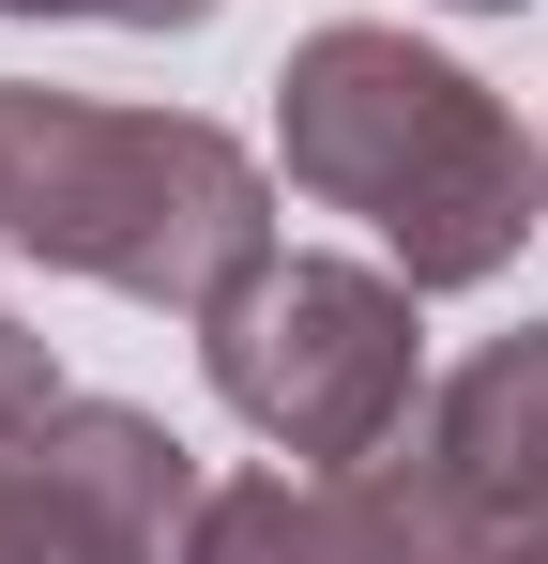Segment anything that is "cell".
Masks as SVG:
<instances>
[{
    "label": "cell",
    "instance_id": "6",
    "mask_svg": "<svg viewBox=\"0 0 548 564\" xmlns=\"http://www.w3.org/2000/svg\"><path fill=\"white\" fill-rule=\"evenodd\" d=\"M336 534H351V564H518V534L487 519V488L427 443V412H412L381 458L336 473Z\"/></svg>",
    "mask_w": 548,
    "mask_h": 564
},
{
    "label": "cell",
    "instance_id": "10",
    "mask_svg": "<svg viewBox=\"0 0 548 564\" xmlns=\"http://www.w3.org/2000/svg\"><path fill=\"white\" fill-rule=\"evenodd\" d=\"M442 15H518V0H442Z\"/></svg>",
    "mask_w": 548,
    "mask_h": 564
},
{
    "label": "cell",
    "instance_id": "3",
    "mask_svg": "<svg viewBox=\"0 0 548 564\" xmlns=\"http://www.w3.org/2000/svg\"><path fill=\"white\" fill-rule=\"evenodd\" d=\"M412 305L427 290L396 260H305V245H274L229 305H198V367H213V397L274 458L351 473V458H381L412 427V381H427L412 367Z\"/></svg>",
    "mask_w": 548,
    "mask_h": 564
},
{
    "label": "cell",
    "instance_id": "12",
    "mask_svg": "<svg viewBox=\"0 0 548 564\" xmlns=\"http://www.w3.org/2000/svg\"><path fill=\"white\" fill-rule=\"evenodd\" d=\"M0 245H15V214H0Z\"/></svg>",
    "mask_w": 548,
    "mask_h": 564
},
{
    "label": "cell",
    "instance_id": "7",
    "mask_svg": "<svg viewBox=\"0 0 548 564\" xmlns=\"http://www.w3.org/2000/svg\"><path fill=\"white\" fill-rule=\"evenodd\" d=\"M183 564H351V534H336V488L305 473H213L183 519Z\"/></svg>",
    "mask_w": 548,
    "mask_h": 564
},
{
    "label": "cell",
    "instance_id": "9",
    "mask_svg": "<svg viewBox=\"0 0 548 564\" xmlns=\"http://www.w3.org/2000/svg\"><path fill=\"white\" fill-rule=\"evenodd\" d=\"M0 15H107V31H198L213 0H0Z\"/></svg>",
    "mask_w": 548,
    "mask_h": 564
},
{
    "label": "cell",
    "instance_id": "8",
    "mask_svg": "<svg viewBox=\"0 0 548 564\" xmlns=\"http://www.w3.org/2000/svg\"><path fill=\"white\" fill-rule=\"evenodd\" d=\"M62 397H77V381L46 367V336H31V321H15V305H0V443H15V427H31V412H62Z\"/></svg>",
    "mask_w": 548,
    "mask_h": 564
},
{
    "label": "cell",
    "instance_id": "5",
    "mask_svg": "<svg viewBox=\"0 0 548 564\" xmlns=\"http://www.w3.org/2000/svg\"><path fill=\"white\" fill-rule=\"evenodd\" d=\"M427 443L487 488L503 534H548V321H518V336H487L472 367H442Z\"/></svg>",
    "mask_w": 548,
    "mask_h": 564
},
{
    "label": "cell",
    "instance_id": "4",
    "mask_svg": "<svg viewBox=\"0 0 548 564\" xmlns=\"http://www.w3.org/2000/svg\"><path fill=\"white\" fill-rule=\"evenodd\" d=\"M198 458L122 397H62L0 443V564H183Z\"/></svg>",
    "mask_w": 548,
    "mask_h": 564
},
{
    "label": "cell",
    "instance_id": "1",
    "mask_svg": "<svg viewBox=\"0 0 548 564\" xmlns=\"http://www.w3.org/2000/svg\"><path fill=\"white\" fill-rule=\"evenodd\" d=\"M274 153L320 214L381 229V260L412 290H487L534 245V198H548V153L503 122V93L457 77L442 46L381 31V15H336V31L289 46Z\"/></svg>",
    "mask_w": 548,
    "mask_h": 564
},
{
    "label": "cell",
    "instance_id": "2",
    "mask_svg": "<svg viewBox=\"0 0 548 564\" xmlns=\"http://www.w3.org/2000/svg\"><path fill=\"white\" fill-rule=\"evenodd\" d=\"M0 214L46 275H91L122 305H183V321L274 260V169L198 107L0 93Z\"/></svg>",
    "mask_w": 548,
    "mask_h": 564
},
{
    "label": "cell",
    "instance_id": "11",
    "mask_svg": "<svg viewBox=\"0 0 548 564\" xmlns=\"http://www.w3.org/2000/svg\"><path fill=\"white\" fill-rule=\"evenodd\" d=\"M518 564H548V534H518Z\"/></svg>",
    "mask_w": 548,
    "mask_h": 564
}]
</instances>
